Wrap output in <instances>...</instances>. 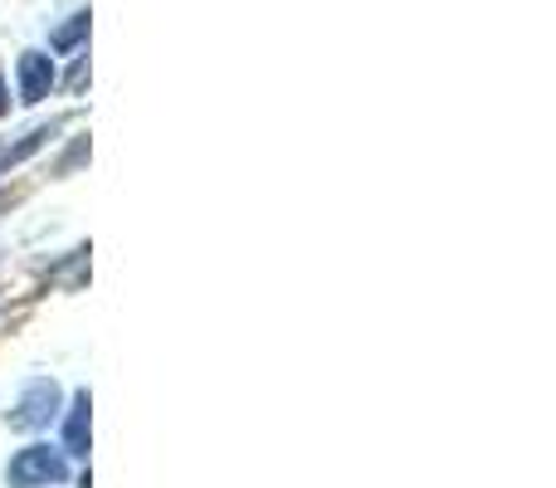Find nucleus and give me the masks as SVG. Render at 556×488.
Masks as SVG:
<instances>
[{
	"label": "nucleus",
	"mask_w": 556,
	"mask_h": 488,
	"mask_svg": "<svg viewBox=\"0 0 556 488\" xmlns=\"http://www.w3.org/2000/svg\"><path fill=\"white\" fill-rule=\"evenodd\" d=\"M64 479H68V460L59 450H49V445H25L5 470L10 488H49V484H64Z\"/></svg>",
	"instance_id": "f257e3e1"
},
{
	"label": "nucleus",
	"mask_w": 556,
	"mask_h": 488,
	"mask_svg": "<svg viewBox=\"0 0 556 488\" xmlns=\"http://www.w3.org/2000/svg\"><path fill=\"white\" fill-rule=\"evenodd\" d=\"M54 415H59V386L39 376V381H29L25 391H20V401L10 405L5 421L15 425V430H45Z\"/></svg>",
	"instance_id": "f03ea898"
},
{
	"label": "nucleus",
	"mask_w": 556,
	"mask_h": 488,
	"mask_svg": "<svg viewBox=\"0 0 556 488\" xmlns=\"http://www.w3.org/2000/svg\"><path fill=\"white\" fill-rule=\"evenodd\" d=\"M49 84H54V64H49L45 54H20V98L25 103H39V98L49 93Z\"/></svg>",
	"instance_id": "7ed1b4c3"
},
{
	"label": "nucleus",
	"mask_w": 556,
	"mask_h": 488,
	"mask_svg": "<svg viewBox=\"0 0 556 488\" xmlns=\"http://www.w3.org/2000/svg\"><path fill=\"white\" fill-rule=\"evenodd\" d=\"M88 411H93V396L78 391L74 415H68V425H64V454H88V421H93Z\"/></svg>",
	"instance_id": "20e7f679"
},
{
	"label": "nucleus",
	"mask_w": 556,
	"mask_h": 488,
	"mask_svg": "<svg viewBox=\"0 0 556 488\" xmlns=\"http://www.w3.org/2000/svg\"><path fill=\"white\" fill-rule=\"evenodd\" d=\"M84 29H88V15H78L74 25H68V29H59V35H54V49H68V45H78V35H84Z\"/></svg>",
	"instance_id": "39448f33"
},
{
	"label": "nucleus",
	"mask_w": 556,
	"mask_h": 488,
	"mask_svg": "<svg viewBox=\"0 0 556 488\" xmlns=\"http://www.w3.org/2000/svg\"><path fill=\"white\" fill-rule=\"evenodd\" d=\"M10 108V93H5V78H0V113H5Z\"/></svg>",
	"instance_id": "423d86ee"
}]
</instances>
